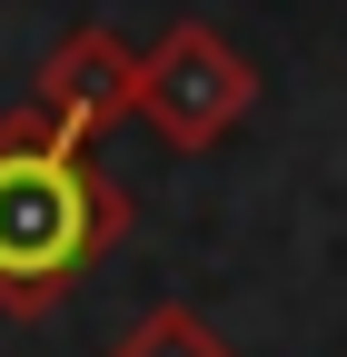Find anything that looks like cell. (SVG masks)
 I'll return each instance as SVG.
<instances>
[{
    "label": "cell",
    "mask_w": 347,
    "mask_h": 357,
    "mask_svg": "<svg viewBox=\"0 0 347 357\" xmlns=\"http://www.w3.org/2000/svg\"><path fill=\"white\" fill-rule=\"evenodd\" d=\"M129 238V189L40 109L0 119V318H50Z\"/></svg>",
    "instance_id": "6da1fadb"
},
{
    "label": "cell",
    "mask_w": 347,
    "mask_h": 357,
    "mask_svg": "<svg viewBox=\"0 0 347 357\" xmlns=\"http://www.w3.org/2000/svg\"><path fill=\"white\" fill-rule=\"evenodd\" d=\"M248 109H258V60L229 30L179 20V30H159V50H139V119L169 149H219Z\"/></svg>",
    "instance_id": "7a4b0ae2"
},
{
    "label": "cell",
    "mask_w": 347,
    "mask_h": 357,
    "mask_svg": "<svg viewBox=\"0 0 347 357\" xmlns=\"http://www.w3.org/2000/svg\"><path fill=\"white\" fill-rule=\"evenodd\" d=\"M30 109L50 119V129H70V139H100V129H119V119H139V50H129L119 30H70L50 60H40V79H30Z\"/></svg>",
    "instance_id": "3957f363"
},
{
    "label": "cell",
    "mask_w": 347,
    "mask_h": 357,
    "mask_svg": "<svg viewBox=\"0 0 347 357\" xmlns=\"http://www.w3.org/2000/svg\"><path fill=\"white\" fill-rule=\"evenodd\" d=\"M109 357H238V347H229L219 328H208L199 307H179V298H159V307H149V318L129 328V337H119Z\"/></svg>",
    "instance_id": "277c9868"
}]
</instances>
